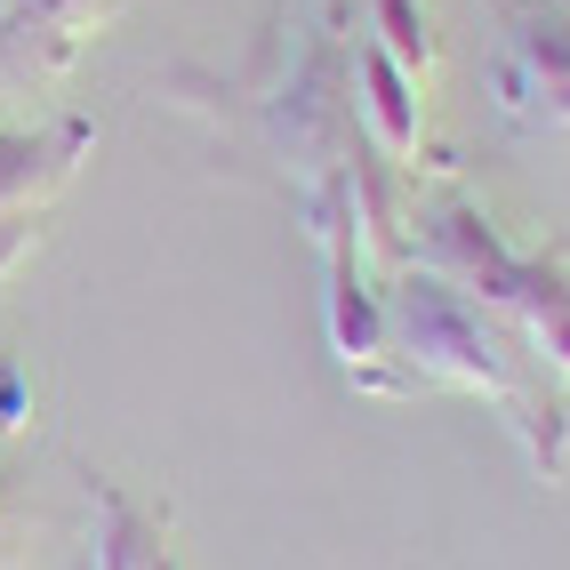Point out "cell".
<instances>
[{
  "instance_id": "6da1fadb",
  "label": "cell",
  "mask_w": 570,
  "mask_h": 570,
  "mask_svg": "<svg viewBox=\"0 0 570 570\" xmlns=\"http://www.w3.org/2000/svg\"><path fill=\"white\" fill-rule=\"evenodd\" d=\"M370 89H377V121H386V137L410 145V97H402V81H394L386 57H370Z\"/></svg>"
}]
</instances>
